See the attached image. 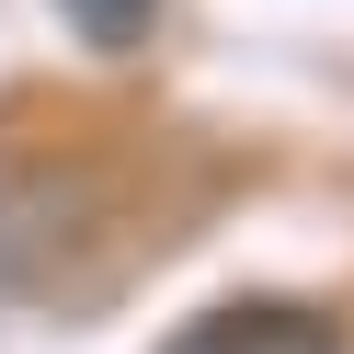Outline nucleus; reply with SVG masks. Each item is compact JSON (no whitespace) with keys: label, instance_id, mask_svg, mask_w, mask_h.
Instances as JSON below:
<instances>
[{"label":"nucleus","instance_id":"f257e3e1","mask_svg":"<svg viewBox=\"0 0 354 354\" xmlns=\"http://www.w3.org/2000/svg\"><path fill=\"white\" fill-rule=\"evenodd\" d=\"M160 354H343V320L297 308V297H229L206 320H183Z\"/></svg>","mask_w":354,"mask_h":354},{"label":"nucleus","instance_id":"f03ea898","mask_svg":"<svg viewBox=\"0 0 354 354\" xmlns=\"http://www.w3.org/2000/svg\"><path fill=\"white\" fill-rule=\"evenodd\" d=\"M57 12H69V35H80V46H103V57L149 46V24H160V0H57Z\"/></svg>","mask_w":354,"mask_h":354}]
</instances>
